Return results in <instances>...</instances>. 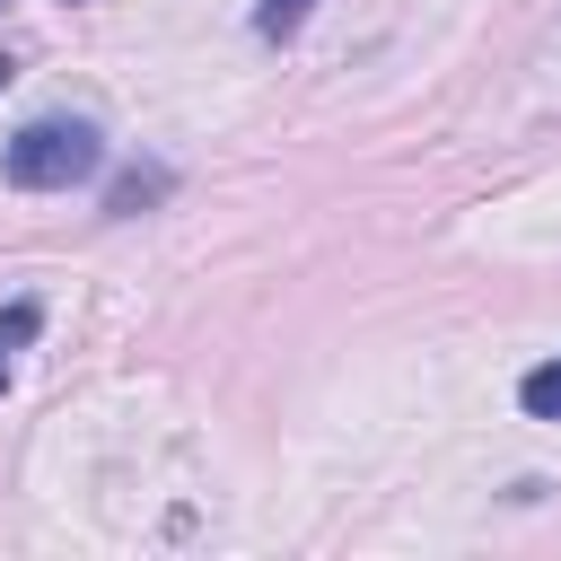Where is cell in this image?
Listing matches in <instances>:
<instances>
[{
    "label": "cell",
    "instance_id": "6da1fadb",
    "mask_svg": "<svg viewBox=\"0 0 561 561\" xmlns=\"http://www.w3.org/2000/svg\"><path fill=\"white\" fill-rule=\"evenodd\" d=\"M96 158H105L96 123H79V114H44V123H26V131L0 149V175H9L18 193H61V184L96 175Z\"/></svg>",
    "mask_w": 561,
    "mask_h": 561
},
{
    "label": "cell",
    "instance_id": "7a4b0ae2",
    "mask_svg": "<svg viewBox=\"0 0 561 561\" xmlns=\"http://www.w3.org/2000/svg\"><path fill=\"white\" fill-rule=\"evenodd\" d=\"M167 193H175V175H167V167H131V175H114L105 210H114V219H140V210H149V202H167Z\"/></svg>",
    "mask_w": 561,
    "mask_h": 561
},
{
    "label": "cell",
    "instance_id": "3957f363",
    "mask_svg": "<svg viewBox=\"0 0 561 561\" xmlns=\"http://www.w3.org/2000/svg\"><path fill=\"white\" fill-rule=\"evenodd\" d=\"M517 403H526L535 421H561V359H543V368H526V377H517Z\"/></svg>",
    "mask_w": 561,
    "mask_h": 561
},
{
    "label": "cell",
    "instance_id": "277c9868",
    "mask_svg": "<svg viewBox=\"0 0 561 561\" xmlns=\"http://www.w3.org/2000/svg\"><path fill=\"white\" fill-rule=\"evenodd\" d=\"M307 9H316V0H254V35H272V44H289V35L307 26Z\"/></svg>",
    "mask_w": 561,
    "mask_h": 561
},
{
    "label": "cell",
    "instance_id": "5b68a950",
    "mask_svg": "<svg viewBox=\"0 0 561 561\" xmlns=\"http://www.w3.org/2000/svg\"><path fill=\"white\" fill-rule=\"evenodd\" d=\"M35 298H18V307H0V351H18V342H35Z\"/></svg>",
    "mask_w": 561,
    "mask_h": 561
},
{
    "label": "cell",
    "instance_id": "8992f818",
    "mask_svg": "<svg viewBox=\"0 0 561 561\" xmlns=\"http://www.w3.org/2000/svg\"><path fill=\"white\" fill-rule=\"evenodd\" d=\"M9 79H18V61H0V88H9Z\"/></svg>",
    "mask_w": 561,
    "mask_h": 561
},
{
    "label": "cell",
    "instance_id": "52a82bcc",
    "mask_svg": "<svg viewBox=\"0 0 561 561\" xmlns=\"http://www.w3.org/2000/svg\"><path fill=\"white\" fill-rule=\"evenodd\" d=\"M0 394H9V359H0Z\"/></svg>",
    "mask_w": 561,
    "mask_h": 561
}]
</instances>
